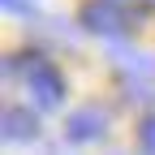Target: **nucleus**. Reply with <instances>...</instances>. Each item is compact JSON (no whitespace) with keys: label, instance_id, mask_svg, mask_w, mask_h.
Masks as SVG:
<instances>
[{"label":"nucleus","instance_id":"obj_1","mask_svg":"<svg viewBox=\"0 0 155 155\" xmlns=\"http://www.w3.org/2000/svg\"><path fill=\"white\" fill-rule=\"evenodd\" d=\"M9 73H22L26 78V91L35 108H56L65 99V78L56 73L48 61H39V56H26V61H9Z\"/></svg>","mask_w":155,"mask_h":155},{"label":"nucleus","instance_id":"obj_2","mask_svg":"<svg viewBox=\"0 0 155 155\" xmlns=\"http://www.w3.org/2000/svg\"><path fill=\"white\" fill-rule=\"evenodd\" d=\"M104 134H108V112L95 108V104L69 112V121H65V138L69 142H95V138H104Z\"/></svg>","mask_w":155,"mask_h":155},{"label":"nucleus","instance_id":"obj_3","mask_svg":"<svg viewBox=\"0 0 155 155\" xmlns=\"http://www.w3.org/2000/svg\"><path fill=\"white\" fill-rule=\"evenodd\" d=\"M82 26L95 30V35H121L129 26V17L121 13L116 0H91V5L82 9Z\"/></svg>","mask_w":155,"mask_h":155},{"label":"nucleus","instance_id":"obj_4","mask_svg":"<svg viewBox=\"0 0 155 155\" xmlns=\"http://www.w3.org/2000/svg\"><path fill=\"white\" fill-rule=\"evenodd\" d=\"M5 138H13V142H22V138H35L39 134V121H35V112H26V108H5Z\"/></svg>","mask_w":155,"mask_h":155},{"label":"nucleus","instance_id":"obj_5","mask_svg":"<svg viewBox=\"0 0 155 155\" xmlns=\"http://www.w3.org/2000/svg\"><path fill=\"white\" fill-rule=\"evenodd\" d=\"M138 151L142 155H155V116H147V121L138 125Z\"/></svg>","mask_w":155,"mask_h":155},{"label":"nucleus","instance_id":"obj_6","mask_svg":"<svg viewBox=\"0 0 155 155\" xmlns=\"http://www.w3.org/2000/svg\"><path fill=\"white\" fill-rule=\"evenodd\" d=\"M9 13H35V5H26V0H0Z\"/></svg>","mask_w":155,"mask_h":155},{"label":"nucleus","instance_id":"obj_7","mask_svg":"<svg viewBox=\"0 0 155 155\" xmlns=\"http://www.w3.org/2000/svg\"><path fill=\"white\" fill-rule=\"evenodd\" d=\"M116 5H147V0H116Z\"/></svg>","mask_w":155,"mask_h":155}]
</instances>
